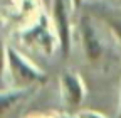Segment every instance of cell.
I'll return each instance as SVG.
<instances>
[{"mask_svg":"<svg viewBox=\"0 0 121 118\" xmlns=\"http://www.w3.org/2000/svg\"><path fill=\"white\" fill-rule=\"evenodd\" d=\"M79 32H81V42H82V51L86 54V57L91 63H96L103 56V44L98 37V32L93 25V20L89 17H82L81 19V25H79Z\"/></svg>","mask_w":121,"mask_h":118,"instance_id":"3957f363","label":"cell"},{"mask_svg":"<svg viewBox=\"0 0 121 118\" xmlns=\"http://www.w3.org/2000/svg\"><path fill=\"white\" fill-rule=\"evenodd\" d=\"M118 118H121V101H119V111H118Z\"/></svg>","mask_w":121,"mask_h":118,"instance_id":"9c48e42d","label":"cell"},{"mask_svg":"<svg viewBox=\"0 0 121 118\" xmlns=\"http://www.w3.org/2000/svg\"><path fill=\"white\" fill-rule=\"evenodd\" d=\"M5 63H7V68L10 71L13 81L20 86H29V84L45 81L44 73L12 46H5Z\"/></svg>","mask_w":121,"mask_h":118,"instance_id":"6da1fadb","label":"cell"},{"mask_svg":"<svg viewBox=\"0 0 121 118\" xmlns=\"http://www.w3.org/2000/svg\"><path fill=\"white\" fill-rule=\"evenodd\" d=\"M81 4H82V0H71V5H72V9H78Z\"/></svg>","mask_w":121,"mask_h":118,"instance_id":"ba28073f","label":"cell"},{"mask_svg":"<svg viewBox=\"0 0 121 118\" xmlns=\"http://www.w3.org/2000/svg\"><path fill=\"white\" fill-rule=\"evenodd\" d=\"M24 91H25V90H13V91H10V93L4 91V95H2V111H7V110H9L10 106H13L19 100H22V98H24Z\"/></svg>","mask_w":121,"mask_h":118,"instance_id":"8992f818","label":"cell"},{"mask_svg":"<svg viewBox=\"0 0 121 118\" xmlns=\"http://www.w3.org/2000/svg\"><path fill=\"white\" fill-rule=\"evenodd\" d=\"M52 15L59 47L62 51V56L67 57L71 49V20H69V10L66 7V0H52Z\"/></svg>","mask_w":121,"mask_h":118,"instance_id":"7a4b0ae2","label":"cell"},{"mask_svg":"<svg viewBox=\"0 0 121 118\" xmlns=\"http://www.w3.org/2000/svg\"><path fill=\"white\" fill-rule=\"evenodd\" d=\"M60 90H62V98L66 101V105L71 108L79 106L84 100V95H86L82 79L74 71L62 73V76H60Z\"/></svg>","mask_w":121,"mask_h":118,"instance_id":"277c9868","label":"cell"},{"mask_svg":"<svg viewBox=\"0 0 121 118\" xmlns=\"http://www.w3.org/2000/svg\"><path fill=\"white\" fill-rule=\"evenodd\" d=\"M109 25H111V29H113L114 36L118 37V41L121 42V19H113V20H109Z\"/></svg>","mask_w":121,"mask_h":118,"instance_id":"52a82bcc","label":"cell"},{"mask_svg":"<svg viewBox=\"0 0 121 118\" xmlns=\"http://www.w3.org/2000/svg\"><path fill=\"white\" fill-rule=\"evenodd\" d=\"M27 39L30 42L37 44L39 47L45 49V52H51V44H52V36H51V31H49V24H47V19L42 15L40 22L27 34Z\"/></svg>","mask_w":121,"mask_h":118,"instance_id":"5b68a950","label":"cell"}]
</instances>
